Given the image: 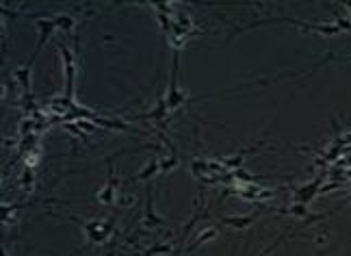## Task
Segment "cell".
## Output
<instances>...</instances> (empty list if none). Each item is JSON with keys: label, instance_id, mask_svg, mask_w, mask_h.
<instances>
[{"label": "cell", "instance_id": "1", "mask_svg": "<svg viewBox=\"0 0 351 256\" xmlns=\"http://www.w3.org/2000/svg\"><path fill=\"white\" fill-rule=\"evenodd\" d=\"M61 48V55L65 59V93L68 98H72V89H74V61H72V55L68 53V48L58 46Z\"/></svg>", "mask_w": 351, "mask_h": 256}, {"label": "cell", "instance_id": "2", "mask_svg": "<svg viewBox=\"0 0 351 256\" xmlns=\"http://www.w3.org/2000/svg\"><path fill=\"white\" fill-rule=\"evenodd\" d=\"M154 172H156V163H154V161H152V165H150L148 170H145V172H143L139 178H148V176H152V174H154Z\"/></svg>", "mask_w": 351, "mask_h": 256}]
</instances>
